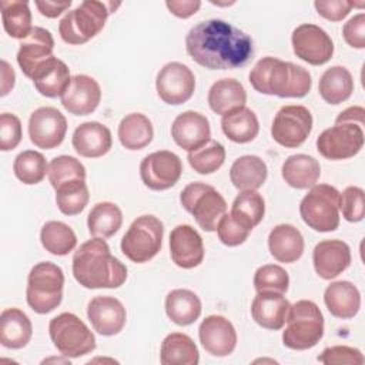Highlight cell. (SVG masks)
Instances as JSON below:
<instances>
[{
  "label": "cell",
  "mask_w": 365,
  "mask_h": 365,
  "mask_svg": "<svg viewBox=\"0 0 365 365\" xmlns=\"http://www.w3.org/2000/svg\"><path fill=\"white\" fill-rule=\"evenodd\" d=\"M185 48L197 64L208 70L242 67L254 51L247 33L220 19L195 24L185 37Z\"/></svg>",
  "instance_id": "cell-1"
},
{
  "label": "cell",
  "mask_w": 365,
  "mask_h": 365,
  "mask_svg": "<svg viewBox=\"0 0 365 365\" xmlns=\"http://www.w3.org/2000/svg\"><path fill=\"white\" fill-rule=\"evenodd\" d=\"M73 275L88 289L118 288L127 279L125 265L115 258L104 238L83 242L73 255Z\"/></svg>",
  "instance_id": "cell-2"
},
{
  "label": "cell",
  "mask_w": 365,
  "mask_h": 365,
  "mask_svg": "<svg viewBox=\"0 0 365 365\" xmlns=\"http://www.w3.org/2000/svg\"><path fill=\"white\" fill-rule=\"evenodd\" d=\"M250 83L258 93L281 98L305 97L312 86L307 68L275 57L258 60L250 71Z\"/></svg>",
  "instance_id": "cell-3"
},
{
  "label": "cell",
  "mask_w": 365,
  "mask_h": 365,
  "mask_svg": "<svg viewBox=\"0 0 365 365\" xmlns=\"http://www.w3.org/2000/svg\"><path fill=\"white\" fill-rule=\"evenodd\" d=\"M120 6V3L113 1H97L86 0L80 3L74 10L67 11V14L60 20L58 33L64 43L67 44H84L94 36H97L110 13Z\"/></svg>",
  "instance_id": "cell-4"
},
{
  "label": "cell",
  "mask_w": 365,
  "mask_h": 365,
  "mask_svg": "<svg viewBox=\"0 0 365 365\" xmlns=\"http://www.w3.org/2000/svg\"><path fill=\"white\" fill-rule=\"evenodd\" d=\"M285 322L282 342L289 349H309L324 335V315L318 305L309 299H301L291 305Z\"/></svg>",
  "instance_id": "cell-5"
},
{
  "label": "cell",
  "mask_w": 365,
  "mask_h": 365,
  "mask_svg": "<svg viewBox=\"0 0 365 365\" xmlns=\"http://www.w3.org/2000/svg\"><path fill=\"white\" fill-rule=\"evenodd\" d=\"M64 274L63 269L50 261L36 264L27 278L26 299L29 307L37 314L54 311L63 299Z\"/></svg>",
  "instance_id": "cell-6"
},
{
  "label": "cell",
  "mask_w": 365,
  "mask_h": 365,
  "mask_svg": "<svg viewBox=\"0 0 365 365\" xmlns=\"http://www.w3.org/2000/svg\"><path fill=\"white\" fill-rule=\"evenodd\" d=\"M339 191L328 184H315L301 200L302 221L318 232H329L339 225Z\"/></svg>",
  "instance_id": "cell-7"
},
{
  "label": "cell",
  "mask_w": 365,
  "mask_h": 365,
  "mask_svg": "<svg viewBox=\"0 0 365 365\" xmlns=\"http://www.w3.org/2000/svg\"><path fill=\"white\" fill-rule=\"evenodd\" d=\"M48 334L57 351L67 358H80L96 349V336L74 314L63 312L51 318Z\"/></svg>",
  "instance_id": "cell-8"
},
{
  "label": "cell",
  "mask_w": 365,
  "mask_h": 365,
  "mask_svg": "<svg viewBox=\"0 0 365 365\" xmlns=\"http://www.w3.org/2000/svg\"><path fill=\"white\" fill-rule=\"evenodd\" d=\"M164 225L154 215L137 217L121 238V252L135 264L153 259L163 245Z\"/></svg>",
  "instance_id": "cell-9"
},
{
  "label": "cell",
  "mask_w": 365,
  "mask_h": 365,
  "mask_svg": "<svg viewBox=\"0 0 365 365\" xmlns=\"http://www.w3.org/2000/svg\"><path fill=\"white\" fill-rule=\"evenodd\" d=\"M180 202L204 231H217L221 217L227 212L225 198L210 184L191 182L180 194Z\"/></svg>",
  "instance_id": "cell-10"
},
{
  "label": "cell",
  "mask_w": 365,
  "mask_h": 365,
  "mask_svg": "<svg viewBox=\"0 0 365 365\" xmlns=\"http://www.w3.org/2000/svg\"><path fill=\"white\" fill-rule=\"evenodd\" d=\"M312 130V114L304 106L281 107L271 125L272 138L285 148H297L305 143Z\"/></svg>",
  "instance_id": "cell-11"
},
{
  "label": "cell",
  "mask_w": 365,
  "mask_h": 365,
  "mask_svg": "<svg viewBox=\"0 0 365 365\" xmlns=\"http://www.w3.org/2000/svg\"><path fill=\"white\" fill-rule=\"evenodd\" d=\"M364 147V130L354 123H341L324 130L317 138V150L327 160H346Z\"/></svg>",
  "instance_id": "cell-12"
},
{
  "label": "cell",
  "mask_w": 365,
  "mask_h": 365,
  "mask_svg": "<svg viewBox=\"0 0 365 365\" xmlns=\"http://www.w3.org/2000/svg\"><path fill=\"white\" fill-rule=\"evenodd\" d=\"M182 174V164L177 154L168 150L145 155L140 164V177L153 191H164L177 184Z\"/></svg>",
  "instance_id": "cell-13"
},
{
  "label": "cell",
  "mask_w": 365,
  "mask_h": 365,
  "mask_svg": "<svg viewBox=\"0 0 365 365\" xmlns=\"http://www.w3.org/2000/svg\"><path fill=\"white\" fill-rule=\"evenodd\" d=\"M291 43L295 56L312 66L328 63L334 54V43L331 37L317 24H299L292 31Z\"/></svg>",
  "instance_id": "cell-14"
},
{
  "label": "cell",
  "mask_w": 365,
  "mask_h": 365,
  "mask_svg": "<svg viewBox=\"0 0 365 365\" xmlns=\"http://www.w3.org/2000/svg\"><path fill=\"white\" fill-rule=\"evenodd\" d=\"M155 88L158 97L170 104L178 106L188 101L195 88V77L194 73L188 68V66L171 61L163 66L155 78Z\"/></svg>",
  "instance_id": "cell-15"
},
{
  "label": "cell",
  "mask_w": 365,
  "mask_h": 365,
  "mask_svg": "<svg viewBox=\"0 0 365 365\" xmlns=\"http://www.w3.org/2000/svg\"><path fill=\"white\" fill-rule=\"evenodd\" d=\"M67 131L66 117L54 107H38L29 118L30 141L43 150L58 147Z\"/></svg>",
  "instance_id": "cell-16"
},
{
  "label": "cell",
  "mask_w": 365,
  "mask_h": 365,
  "mask_svg": "<svg viewBox=\"0 0 365 365\" xmlns=\"http://www.w3.org/2000/svg\"><path fill=\"white\" fill-rule=\"evenodd\" d=\"M61 106L74 115L91 114L101 101L100 84L90 76L76 74L61 94Z\"/></svg>",
  "instance_id": "cell-17"
},
{
  "label": "cell",
  "mask_w": 365,
  "mask_h": 365,
  "mask_svg": "<svg viewBox=\"0 0 365 365\" xmlns=\"http://www.w3.org/2000/svg\"><path fill=\"white\" fill-rule=\"evenodd\" d=\"M87 317L94 331L103 336H113L124 328L127 312L117 298L97 295L88 302Z\"/></svg>",
  "instance_id": "cell-18"
},
{
  "label": "cell",
  "mask_w": 365,
  "mask_h": 365,
  "mask_svg": "<svg viewBox=\"0 0 365 365\" xmlns=\"http://www.w3.org/2000/svg\"><path fill=\"white\" fill-rule=\"evenodd\" d=\"M202 348L212 356H228L237 346L234 325L222 315H208L198 328Z\"/></svg>",
  "instance_id": "cell-19"
},
{
  "label": "cell",
  "mask_w": 365,
  "mask_h": 365,
  "mask_svg": "<svg viewBox=\"0 0 365 365\" xmlns=\"http://www.w3.org/2000/svg\"><path fill=\"white\" fill-rule=\"evenodd\" d=\"M171 137L178 147L191 153L211 140L208 118L197 111L188 110L175 117L171 125Z\"/></svg>",
  "instance_id": "cell-20"
},
{
  "label": "cell",
  "mask_w": 365,
  "mask_h": 365,
  "mask_svg": "<svg viewBox=\"0 0 365 365\" xmlns=\"http://www.w3.org/2000/svg\"><path fill=\"white\" fill-rule=\"evenodd\" d=\"M170 254L173 262L184 269L198 267L204 259L202 238L195 228L180 224L170 234Z\"/></svg>",
  "instance_id": "cell-21"
},
{
  "label": "cell",
  "mask_w": 365,
  "mask_h": 365,
  "mask_svg": "<svg viewBox=\"0 0 365 365\" xmlns=\"http://www.w3.org/2000/svg\"><path fill=\"white\" fill-rule=\"evenodd\" d=\"M312 262L322 279H332L349 267L351 250L342 240H324L315 245Z\"/></svg>",
  "instance_id": "cell-22"
},
{
  "label": "cell",
  "mask_w": 365,
  "mask_h": 365,
  "mask_svg": "<svg viewBox=\"0 0 365 365\" xmlns=\"http://www.w3.org/2000/svg\"><path fill=\"white\" fill-rule=\"evenodd\" d=\"M54 38L43 27H33L30 34L21 40L17 51V63L26 77L31 78L36 68L53 57Z\"/></svg>",
  "instance_id": "cell-23"
},
{
  "label": "cell",
  "mask_w": 365,
  "mask_h": 365,
  "mask_svg": "<svg viewBox=\"0 0 365 365\" xmlns=\"http://www.w3.org/2000/svg\"><path fill=\"white\" fill-rule=\"evenodd\" d=\"M73 148L86 158H98L106 155L111 145V131L98 121H87L80 124L73 133Z\"/></svg>",
  "instance_id": "cell-24"
},
{
  "label": "cell",
  "mask_w": 365,
  "mask_h": 365,
  "mask_svg": "<svg viewBox=\"0 0 365 365\" xmlns=\"http://www.w3.org/2000/svg\"><path fill=\"white\" fill-rule=\"evenodd\" d=\"M291 304L279 292H257L251 304L252 319L265 329L278 331L285 325Z\"/></svg>",
  "instance_id": "cell-25"
},
{
  "label": "cell",
  "mask_w": 365,
  "mask_h": 365,
  "mask_svg": "<svg viewBox=\"0 0 365 365\" xmlns=\"http://www.w3.org/2000/svg\"><path fill=\"white\" fill-rule=\"evenodd\" d=\"M31 80L36 90L41 96L54 98L58 96L61 97V94L70 84L71 77L67 64L63 60L53 56L36 68V71L31 76Z\"/></svg>",
  "instance_id": "cell-26"
},
{
  "label": "cell",
  "mask_w": 365,
  "mask_h": 365,
  "mask_svg": "<svg viewBox=\"0 0 365 365\" xmlns=\"http://www.w3.org/2000/svg\"><path fill=\"white\" fill-rule=\"evenodd\" d=\"M324 302L331 315L349 319L354 318L361 308V294L352 282L335 281L325 288Z\"/></svg>",
  "instance_id": "cell-27"
},
{
  "label": "cell",
  "mask_w": 365,
  "mask_h": 365,
  "mask_svg": "<svg viewBox=\"0 0 365 365\" xmlns=\"http://www.w3.org/2000/svg\"><path fill=\"white\" fill-rule=\"evenodd\" d=\"M268 248L277 261L285 264L295 262L304 252L302 234L291 224H279L268 235Z\"/></svg>",
  "instance_id": "cell-28"
},
{
  "label": "cell",
  "mask_w": 365,
  "mask_h": 365,
  "mask_svg": "<svg viewBox=\"0 0 365 365\" xmlns=\"http://www.w3.org/2000/svg\"><path fill=\"white\" fill-rule=\"evenodd\" d=\"M33 335L30 318L19 308H7L0 315V342L9 349L24 348Z\"/></svg>",
  "instance_id": "cell-29"
},
{
  "label": "cell",
  "mask_w": 365,
  "mask_h": 365,
  "mask_svg": "<svg viewBox=\"0 0 365 365\" xmlns=\"http://www.w3.org/2000/svg\"><path fill=\"white\" fill-rule=\"evenodd\" d=\"M281 175L289 187L305 190L317 184L321 175V165L318 160L311 155L294 154L284 161Z\"/></svg>",
  "instance_id": "cell-30"
},
{
  "label": "cell",
  "mask_w": 365,
  "mask_h": 365,
  "mask_svg": "<svg viewBox=\"0 0 365 365\" xmlns=\"http://www.w3.org/2000/svg\"><path fill=\"white\" fill-rule=\"evenodd\" d=\"M247 91L235 78L217 80L208 91L210 108L220 115H225L234 110L245 107Z\"/></svg>",
  "instance_id": "cell-31"
},
{
  "label": "cell",
  "mask_w": 365,
  "mask_h": 365,
  "mask_svg": "<svg viewBox=\"0 0 365 365\" xmlns=\"http://www.w3.org/2000/svg\"><path fill=\"white\" fill-rule=\"evenodd\" d=\"M268 168L258 155H242L230 168V180L240 191H255L267 180Z\"/></svg>",
  "instance_id": "cell-32"
},
{
  "label": "cell",
  "mask_w": 365,
  "mask_h": 365,
  "mask_svg": "<svg viewBox=\"0 0 365 365\" xmlns=\"http://www.w3.org/2000/svg\"><path fill=\"white\" fill-rule=\"evenodd\" d=\"M318 91L325 103L332 106L341 104L352 96L354 78L344 66H332L322 73Z\"/></svg>",
  "instance_id": "cell-33"
},
{
  "label": "cell",
  "mask_w": 365,
  "mask_h": 365,
  "mask_svg": "<svg viewBox=\"0 0 365 365\" xmlns=\"http://www.w3.org/2000/svg\"><path fill=\"white\" fill-rule=\"evenodd\" d=\"M165 312L174 324L181 327L191 325L201 315V301L195 292L177 288L165 297Z\"/></svg>",
  "instance_id": "cell-34"
},
{
  "label": "cell",
  "mask_w": 365,
  "mask_h": 365,
  "mask_svg": "<svg viewBox=\"0 0 365 365\" xmlns=\"http://www.w3.org/2000/svg\"><path fill=\"white\" fill-rule=\"evenodd\" d=\"M160 361L163 365H197L200 352L188 335L171 332L161 342Z\"/></svg>",
  "instance_id": "cell-35"
},
{
  "label": "cell",
  "mask_w": 365,
  "mask_h": 365,
  "mask_svg": "<svg viewBox=\"0 0 365 365\" xmlns=\"http://www.w3.org/2000/svg\"><path fill=\"white\" fill-rule=\"evenodd\" d=\"M221 128L228 140L238 144H245L258 135L259 124L255 113L251 108L241 107L222 115Z\"/></svg>",
  "instance_id": "cell-36"
},
{
  "label": "cell",
  "mask_w": 365,
  "mask_h": 365,
  "mask_svg": "<svg viewBox=\"0 0 365 365\" xmlns=\"http://www.w3.org/2000/svg\"><path fill=\"white\" fill-rule=\"evenodd\" d=\"M153 137V124L141 113L127 114L118 124V140L127 150H141L151 143Z\"/></svg>",
  "instance_id": "cell-37"
},
{
  "label": "cell",
  "mask_w": 365,
  "mask_h": 365,
  "mask_svg": "<svg viewBox=\"0 0 365 365\" xmlns=\"http://www.w3.org/2000/svg\"><path fill=\"white\" fill-rule=\"evenodd\" d=\"M123 224V212L120 207L110 201L97 202L87 217L88 232L93 237H113Z\"/></svg>",
  "instance_id": "cell-38"
},
{
  "label": "cell",
  "mask_w": 365,
  "mask_h": 365,
  "mask_svg": "<svg viewBox=\"0 0 365 365\" xmlns=\"http://www.w3.org/2000/svg\"><path fill=\"white\" fill-rule=\"evenodd\" d=\"M0 7L6 33L13 38L24 40L33 30L29 3L21 0H1Z\"/></svg>",
  "instance_id": "cell-39"
},
{
  "label": "cell",
  "mask_w": 365,
  "mask_h": 365,
  "mask_svg": "<svg viewBox=\"0 0 365 365\" xmlns=\"http://www.w3.org/2000/svg\"><path fill=\"white\" fill-rule=\"evenodd\" d=\"M40 241L46 251L53 255H67L77 245V237L71 227L61 221H48L40 231Z\"/></svg>",
  "instance_id": "cell-40"
},
{
  "label": "cell",
  "mask_w": 365,
  "mask_h": 365,
  "mask_svg": "<svg viewBox=\"0 0 365 365\" xmlns=\"http://www.w3.org/2000/svg\"><path fill=\"white\" fill-rule=\"evenodd\" d=\"M265 214V202L257 191H241L232 202L231 215L252 231Z\"/></svg>",
  "instance_id": "cell-41"
},
{
  "label": "cell",
  "mask_w": 365,
  "mask_h": 365,
  "mask_svg": "<svg viewBox=\"0 0 365 365\" xmlns=\"http://www.w3.org/2000/svg\"><path fill=\"white\" fill-rule=\"evenodd\" d=\"M14 175L27 185L38 184L48 174V164L44 155L34 150L20 153L13 163Z\"/></svg>",
  "instance_id": "cell-42"
},
{
  "label": "cell",
  "mask_w": 365,
  "mask_h": 365,
  "mask_svg": "<svg viewBox=\"0 0 365 365\" xmlns=\"http://www.w3.org/2000/svg\"><path fill=\"white\" fill-rule=\"evenodd\" d=\"M88 198V188L83 180L68 181L56 190V204L64 215L80 214L86 208Z\"/></svg>",
  "instance_id": "cell-43"
},
{
  "label": "cell",
  "mask_w": 365,
  "mask_h": 365,
  "mask_svg": "<svg viewBox=\"0 0 365 365\" xmlns=\"http://www.w3.org/2000/svg\"><path fill=\"white\" fill-rule=\"evenodd\" d=\"M187 160L198 174H212L224 164L225 148L221 143L210 140L205 145L188 153Z\"/></svg>",
  "instance_id": "cell-44"
},
{
  "label": "cell",
  "mask_w": 365,
  "mask_h": 365,
  "mask_svg": "<svg viewBox=\"0 0 365 365\" xmlns=\"http://www.w3.org/2000/svg\"><path fill=\"white\" fill-rule=\"evenodd\" d=\"M74 180H86V167L80 160L71 155H58L50 161L48 181L54 190Z\"/></svg>",
  "instance_id": "cell-45"
},
{
  "label": "cell",
  "mask_w": 365,
  "mask_h": 365,
  "mask_svg": "<svg viewBox=\"0 0 365 365\" xmlns=\"http://www.w3.org/2000/svg\"><path fill=\"white\" fill-rule=\"evenodd\" d=\"M289 285L288 272L277 265V264H267L259 267L254 274V288L257 292L271 291L285 294Z\"/></svg>",
  "instance_id": "cell-46"
},
{
  "label": "cell",
  "mask_w": 365,
  "mask_h": 365,
  "mask_svg": "<svg viewBox=\"0 0 365 365\" xmlns=\"http://www.w3.org/2000/svg\"><path fill=\"white\" fill-rule=\"evenodd\" d=\"M339 211L349 222H359L365 215V192L361 187L349 185L339 194Z\"/></svg>",
  "instance_id": "cell-47"
},
{
  "label": "cell",
  "mask_w": 365,
  "mask_h": 365,
  "mask_svg": "<svg viewBox=\"0 0 365 365\" xmlns=\"http://www.w3.org/2000/svg\"><path fill=\"white\" fill-rule=\"evenodd\" d=\"M250 232L251 230L247 228L244 224H241L238 220H235L231 215V212L230 214L225 212L217 225L218 238L227 247H237L242 244L248 238Z\"/></svg>",
  "instance_id": "cell-48"
},
{
  "label": "cell",
  "mask_w": 365,
  "mask_h": 365,
  "mask_svg": "<svg viewBox=\"0 0 365 365\" xmlns=\"http://www.w3.org/2000/svg\"><path fill=\"white\" fill-rule=\"evenodd\" d=\"M318 361L325 365H334V364L362 365L365 362V358L362 352L356 348L346 346V345H335V346L325 348L322 354L318 356Z\"/></svg>",
  "instance_id": "cell-49"
},
{
  "label": "cell",
  "mask_w": 365,
  "mask_h": 365,
  "mask_svg": "<svg viewBox=\"0 0 365 365\" xmlns=\"http://www.w3.org/2000/svg\"><path fill=\"white\" fill-rule=\"evenodd\" d=\"M21 123L17 115L1 113L0 115V150L9 151L16 148L21 141Z\"/></svg>",
  "instance_id": "cell-50"
},
{
  "label": "cell",
  "mask_w": 365,
  "mask_h": 365,
  "mask_svg": "<svg viewBox=\"0 0 365 365\" xmlns=\"http://www.w3.org/2000/svg\"><path fill=\"white\" fill-rule=\"evenodd\" d=\"M314 7L317 9L318 14L329 21H341L345 19L351 9L354 7L352 1L346 0H328V1H314Z\"/></svg>",
  "instance_id": "cell-51"
},
{
  "label": "cell",
  "mask_w": 365,
  "mask_h": 365,
  "mask_svg": "<svg viewBox=\"0 0 365 365\" xmlns=\"http://www.w3.org/2000/svg\"><path fill=\"white\" fill-rule=\"evenodd\" d=\"M345 41L354 48L365 47V14L358 13L351 17L342 27Z\"/></svg>",
  "instance_id": "cell-52"
},
{
  "label": "cell",
  "mask_w": 365,
  "mask_h": 365,
  "mask_svg": "<svg viewBox=\"0 0 365 365\" xmlns=\"http://www.w3.org/2000/svg\"><path fill=\"white\" fill-rule=\"evenodd\" d=\"M167 9L180 19H188L201 7L200 0H167Z\"/></svg>",
  "instance_id": "cell-53"
},
{
  "label": "cell",
  "mask_w": 365,
  "mask_h": 365,
  "mask_svg": "<svg viewBox=\"0 0 365 365\" xmlns=\"http://www.w3.org/2000/svg\"><path fill=\"white\" fill-rule=\"evenodd\" d=\"M34 4L43 16H46L48 19H54V17L60 16L63 11H66L71 6V1L70 0H67V1H36Z\"/></svg>",
  "instance_id": "cell-54"
},
{
  "label": "cell",
  "mask_w": 365,
  "mask_h": 365,
  "mask_svg": "<svg viewBox=\"0 0 365 365\" xmlns=\"http://www.w3.org/2000/svg\"><path fill=\"white\" fill-rule=\"evenodd\" d=\"M364 115H365V110L361 106H352L348 107L346 110L341 111L338 114V117L335 118V124H341V123H354L358 125H364Z\"/></svg>",
  "instance_id": "cell-55"
},
{
  "label": "cell",
  "mask_w": 365,
  "mask_h": 365,
  "mask_svg": "<svg viewBox=\"0 0 365 365\" xmlns=\"http://www.w3.org/2000/svg\"><path fill=\"white\" fill-rule=\"evenodd\" d=\"M14 80H16V74L13 67L6 60H1V93H0L1 97H4L11 91V88L14 87Z\"/></svg>",
  "instance_id": "cell-56"
}]
</instances>
